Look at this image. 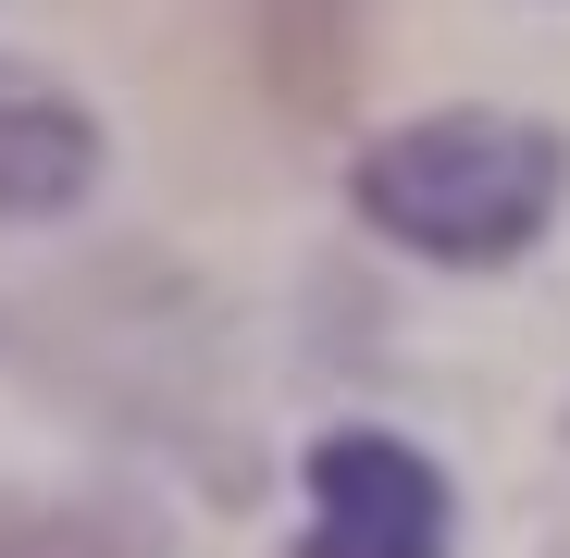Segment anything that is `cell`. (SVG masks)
<instances>
[{
	"label": "cell",
	"instance_id": "3",
	"mask_svg": "<svg viewBox=\"0 0 570 558\" xmlns=\"http://www.w3.org/2000/svg\"><path fill=\"white\" fill-rule=\"evenodd\" d=\"M87 174H100V125H87L50 75L26 62H0V212H75L87 199Z\"/></svg>",
	"mask_w": 570,
	"mask_h": 558
},
{
	"label": "cell",
	"instance_id": "4",
	"mask_svg": "<svg viewBox=\"0 0 570 558\" xmlns=\"http://www.w3.org/2000/svg\"><path fill=\"white\" fill-rule=\"evenodd\" d=\"M0 558H100V533L62 521V509H13L0 497Z\"/></svg>",
	"mask_w": 570,
	"mask_h": 558
},
{
	"label": "cell",
	"instance_id": "1",
	"mask_svg": "<svg viewBox=\"0 0 570 558\" xmlns=\"http://www.w3.org/2000/svg\"><path fill=\"white\" fill-rule=\"evenodd\" d=\"M558 137L509 112H434L360 149V212L422 261H509L558 212Z\"/></svg>",
	"mask_w": 570,
	"mask_h": 558
},
{
	"label": "cell",
	"instance_id": "2",
	"mask_svg": "<svg viewBox=\"0 0 570 558\" xmlns=\"http://www.w3.org/2000/svg\"><path fill=\"white\" fill-rule=\"evenodd\" d=\"M311 558H446V484L397 434L311 447Z\"/></svg>",
	"mask_w": 570,
	"mask_h": 558
}]
</instances>
